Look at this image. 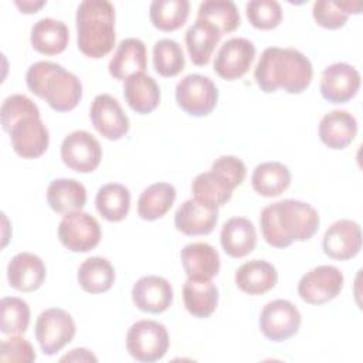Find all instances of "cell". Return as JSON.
Listing matches in <instances>:
<instances>
[{
	"label": "cell",
	"instance_id": "6da1fadb",
	"mask_svg": "<svg viewBox=\"0 0 363 363\" xmlns=\"http://www.w3.org/2000/svg\"><path fill=\"white\" fill-rule=\"evenodd\" d=\"M261 233L267 244L286 248L294 241H306L319 228V214L308 203L285 199L262 208Z\"/></svg>",
	"mask_w": 363,
	"mask_h": 363
},
{
	"label": "cell",
	"instance_id": "7a4b0ae2",
	"mask_svg": "<svg viewBox=\"0 0 363 363\" xmlns=\"http://www.w3.org/2000/svg\"><path fill=\"white\" fill-rule=\"evenodd\" d=\"M312 77L309 58L296 48L268 47L262 51L254 69L257 85L267 94L279 88L288 94H302L309 86Z\"/></svg>",
	"mask_w": 363,
	"mask_h": 363
},
{
	"label": "cell",
	"instance_id": "3957f363",
	"mask_svg": "<svg viewBox=\"0 0 363 363\" xmlns=\"http://www.w3.org/2000/svg\"><path fill=\"white\" fill-rule=\"evenodd\" d=\"M79 51L89 58H104L115 45V7L108 0H85L75 16Z\"/></svg>",
	"mask_w": 363,
	"mask_h": 363
},
{
	"label": "cell",
	"instance_id": "277c9868",
	"mask_svg": "<svg viewBox=\"0 0 363 363\" xmlns=\"http://www.w3.org/2000/svg\"><path fill=\"white\" fill-rule=\"evenodd\" d=\"M28 89L57 112L72 111L82 98V84L77 75L51 61L33 64L26 74Z\"/></svg>",
	"mask_w": 363,
	"mask_h": 363
},
{
	"label": "cell",
	"instance_id": "5b68a950",
	"mask_svg": "<svg viewBox=\"0 0 363 363\" xmlns=\"http://www.w3.org/2000/svg\"><path fill=\"white\" fill-rule=\"evenodd\" d=\"M126 349L138 362H157L169 349V333L166 328L156 320H138L126 333Z\"/></svg>",
	"mask_w": 363,
	"mask_h": 363
},
{
	"label": "cell",
	"instance_id": "8992f818",
	"mask_svg": "<svg viewBox=\"0 0 363 363\" xmlns=\"http://www.w3.org/2000/svg\"><path fill=\"white\" fill-rule=\"evenodd\" d=\"M72 316L60 308L43 311L35 320V339L44 354L52 356L67 346L75 336Z\"/></svg>",
	"mask_w": 363,
	"mask_h": 363
},
{
	"label": "cell",
	"instance_id": "52a82bcc",
	"mask_svg": "<svg viewBox=\"0 0 363 363\" xmlns=\"http://www.w3.org/2000/svg\"><path fill=\"white\" fill-rule=\"evenodd\" d=\"M177 105L191 116H207L218 101L216 84L201 74H189L176 85Z\"/></svg>",
	"mask_w": 363,
	"mask_h": 363
},
{
	"label": "cell",
	"instance_id": "ba28073f",
	"mask_svg": "<svg viewBox=\"0 0 363 363\" xmlns=\"http://www.w3.org/2000/svg\"><path fill=\"white\" fill-rule=\"evenodd\" d=\"M101 225L95 217L84 211L67 213L58 225L61 244L74 252H88L101 241Z\"/></svg>",
	"mask_w": 363,
	"mask_h": 363
},
{
	"label": "cell",
	"instance_id": "9c48e42d",
	"mask_svg": "<svg viewBox=\"0 0 363 363\" xmlns=\"http://www.w3.org/2000/svg\"><path fill=\"white\" fill-rule=\"evenodd\" d=\"M343 274L333 265H319L308 271L298 282V295L311 305L335 299L343 288Z\"/></svg>",
	"mask_w": 363,
	"mask_h": 363
},
{
	"label": "cell",
	"instance_id": "30bf717a",
	"mask_svg": "<svg viewBox=\"0 0 363 363\" xmlns=\"http://www.w3.org/2000/svg\"><path fill=\"white\" fill-rule=\"evenodd\" d=\"M61 159L65 166L78 173H91L101 163L102 147L92 133L74 130L61 143Z\"/></svg>",
	"mask_w": 363,
	"mask_h": 363
},
{
	"label": "cell",
	"instance_id": "8fae6325",
	"mask_svg": "<svg viewBox=\"0 0 363 363\" xmlns=\"http://www.w3.org/2000/svg\"><path fill=\"white\" fill-rule=\"evenodd\" d=\"M299 326L301 313L298 308L286 299L271 301L261 311L259 329L268 340H286L296 335Z\"/></svg>",
	"mask_w": 363,
	"mask_h": 363
},
{
	"label": "cell",
	"instance_id": "7c38bea8",
	"mask_svg": "<svg viewBox=\"0 0 363 363\" xmlns=\"http://www.w3.org/2000/svg\"><path fill=\"white\" fill-rule=\"evenodd\" d=\"M9 135L13 150L24 159L40 157L48 149L50 135L40 115H27L18 119Z\"/></svg>",
	"mask_w": 363,
	"mask_h": 363
},
{
	"label": "cell",
	"instance_id": "4fadbf2b",
	"mask_svg": "<svg viewBox=\"0 0 363 363\" xmlns=\"http://www.w3.org/2000/svg\"><path fill=\"white\" fill-rule=\"evenodd\" d=\"M254 57L255 45L252 41L242 37L230 38L221 45L216 55L214 71L223 79H238L248 72Z\"/></svg>",
	"mask_w": 363,
	"mask_h": 363
},
{
	"label": "cell",
	"instance_id": "5bb4252c",
	"mask_svg": "<svg viewBox=\"0 0 363 363\" xmlns=\"http://www.w3.org/2000/svg\"><path fill=\"white\" fill-rule=\"evenodd\" d=\"M360 88L359 71L346 62L328 65L320 77V95L332 104H345L356 96Z\"/></svg>",
	"mask_w": 363,
	"mask_h": 363
},
{
	"label": "cell",
	"instance_id": "9a60e30c",
	"mask_svg": "<svg viewBox=\"0 0 363 363\" xmlns=\"http://www.w3.org/2000/svg\"><path fill=\"white\" fill-rule=\"evenodd\" d=\"M89 118L94 128L109 140H119L129 130V119L119 102L109 94H99L94 98Z\"/></svg>",
	"mask_w": 363,
	"mask_h": 363
},
{
	"label": "cell",
	"instance_id": "2e32d148",
	"mask_svg": "<svg viewBox=\"0 0 363 363\" xmlns=\"http://www.w3.org/2000/svg\"><path fill=\"white\" fill-rule=\"evenodd\" d=\"M322 247L329 258L345 261L356 257L362 248L360 225L352 220H337L325 233Z\"/></svg>",
	"mask_w": 363,
	"mask_h": 363
},
{
	"label": "cell",
	"instance_id": "e0dca14e",
	"mask_svg": "<svg viewBox=\"0 0 363 363\" xmlns=\"http://www.w3.org/2000/svg\"><path fill=\"white\" fill-rule=\"evenodd\" d=\"M132 301L143 312L162 313L172 305L173 289L167 279L157 275H146L133 285Z\"/></svg>",
	"mask_w": 363,
	"mask_h": 363
},
{
	"label": "cell",
	"instance_id": "ac0fdd59",
	"mask_svg": "<svg viewBox=\"0 0 363 363\" xmlns=\"http://www.w3.org/2000/svg\"><path fill=\"white\" fill-rule=\"evenodd\" d=\"M218 220V210L189 199L180 204L174 213V227L186 235H206L210 234Z\"/></svg>",
	"mask_w": 363,
	"mask_h": 363
},
{
	"label": "cell",
	"instance_id": "d6986e66",
	"mask_svg": "<svg viewBox=\"0 0 363 363\" xmlns=\"http://www.w3.org/2000/svg\"><path fill=\"white\" fill-rule=\"evenodd\" d=\"M183 269L189 279L210 281L220 271V255L207 242H190L180 251Z\"/></svg>",
	"mask_w": 363,
	"mask_h": 363
},
{
	"label": "cell",
	"instance_id": "ffe728a7",
	"mask_svg": "<svg viewBox=\"0 0 363 363\" xmlns=\"http://www.w3.org/2000/svg\"><path fill=\"white\" fill-rule=\"evenodd\" d=\"M43 259L31 252L16 254L7 265V279L11 288L20 292L37 291L45 279Z\"/></svg>",
	"mask_w": 363,
	"mask_h": 363
},
{
	"label": "cell",
	"instance_id": "44dd1931",
	"mask_svg": "<svg viewBox=\"0 0 363 363\" xmlns=\"http://www.w3.org/2000/svg\"><path fill=\"white\" fill-rule=\"evenodd\" d=\"M357 133L356 118L347 111H330L319 122V138L330 149L347 147Z\"/></svg>",
	"mask_w": 363,
	"mask_h": 363
},
{
	"label": "cell",
	"instance_id": "7402d4cb",
	"mask_svg": "<svg viewBox=\"0 0 363 363\" xmlns=\"http://www.w3.org/2000/svg\"><path fill=\"white\" fill-rule=\"evenodd\" d=\"M220 241L224 252L233 258H242L251 254L257 244V231L245 217H231L221 228Z\"/></svg>",
	"mask_w": 363,
	"mask_h": 363
},
{
	"label": "cell",
	"instance_id": "603a6c76",
	"mask_svg": "<svg viewBox=\"0 0 363 363\" xmlns=\"http://www.w3.org/2000/svg\"><path fill=\"white\" fill-rule=\"evenodd\" d=\"M147 67L146 45L139 38H125L118 44L108 69L115 79H126L128 77L143 72Z\"/></svg>",
	"mask_w": 363,
	"mask_h": 363
},
{
	"label": "cell",
	"instance_id": "cb8c5ba5",
	"mask_svg": "<svg viewBox=\"0 0 363 363\" xmlns=\"http://www.w3.org/2000/svg\"><path fill=\"white\" fill-rule=\"evenodd\" d=\"M234 189L235 184L216 169L197 174L191 183L193 199L216 208L231 199Z\"/></svg>",
	"mask_w": 363,
	"mask_h": 363
},
{
	"label": "cell",
	"instance_id": "d4e9b609",
	"mask_svg": "<svg viewBox=\"0 0 363 363\" xmlns=\"http://www.w3.org/2000/svg\"><path fill=\"white\" fill-rule=\"evenodd\" d=\"M123 96L132 111L145 115L159 106L160 88L150 75L138 72L125 79Z\"/></svg>",
	"mask_w": 363,
	"mask_h": 363
},
{
	"label": "cell",
	"instance_id": "484cf974",
	"mask_svg": "<svg viewBox=\"0 0 363 363\" xmlns=\"http://www.w3.org/2000/svg\"><path fill=\"white\" fill-rule=\"evenodd\" d=\"M278 282V272L265 259H251L235 271V285L248 295H262Z\"/></svg>",
	"mask_w": 363,
	"mask_h": 363
},
{
	"label": "cell",
	"instance_id": "4316f807",
	"mask_svg": "<svg viewBox=\"0 0 363 363\" xmlns=\"http://www.w3.org/2000/svg\"><path fill=\"white\" fill-rule=\"evenodd\" d=\"M221 35L223 34L214 24L197 18L194 24L189 27L184 37L191 62L199 67L207 65Z\"/></svg>",
	"mask_w": 363,
	"mask_h": 363
},
{
	"label": "cell",
	"instance_id": "83f0119b",
	"mask_svg": "<svg viewBox=\"0 0 363 363\" xmlns=\"http://www.w3.org/2000/svg\"><path fill=\"white\" fill-rule=\"evenodd\" d=\"M30 41L33 48L40 54L57 55L67 48L69 31L64 21L45 17L34 23Z\"/></svg>",
	"mask_w": 363,
	"mask_h": 363
},
{
	"label": "cell",
	"instance_id": "f1b7e54d",
	"mask_svg": "<svg viewBox=\"0 0 363 363\" xmlns=\"http://www.w3.org/2000/svg\"><path fill=\"white\" fill-rule=\"evenodd\" d=\"M47 201L60 214L79 211L86 203V190L74 179H55L47 189Z\"/></svg>",
	"mask_w": 363,
	"mask_h": 363
},
{
	"label": "cell",
	"instance_id": "f546056e",
	"mask_svg": "<svg viewBox=\"0 0 363 363\" xmlns=\"http://www.w3.org/2000/svg\"><path fill=\"white\" fill-rule=\"evenodd\" d=\"M291 184L289 169L279 162L259 163L251 176L252 189L264 197H277Z\"/></svg>",
	"mask_w": 363,
	"mask_h": 363
},
{
	"label": "cell",
	"instance_id": "4dcf8cb0",
	"mask_svg": "<svg viewBox=\"0 0 363 363\" xmlns=\"http://www.w3.org/2000/svg\"><path fill=\"white\" fill-rule=\"evenodd\" d=\"M183 302L189 313L204 319L213 315L218 303V289L210 281H186L183 286Z\"/></svg>",
	"mask_w": 363,
	"mask_h": 363
},
{
	"label": "cell",
	"instance_id": "1f68e13d",
	"mask_svg": "<svg viewBox=\"0 0 363 363\" xmlns=\"http://www.w3.org/2000/svg\"><path fill=\"white\" fill-rule=\"evenodd\" d=\"M176 200V189L170 183H155L146 187L138 200V214L140 218L153 221L163 217Z\"/></svg>",
	"mask_w": 363,
	"mask_h": 363
},
{
	"label": "cell",
	"instance_id": "d6a6232c",
	"mask_svg": "<svg viewBox=\"0 0 363 363\" xmlns=\"http://www.w3.org/2000/svg\"><path fill=\"white\" fill-rule=\"evenodd\" d=\"M78 284L88 294H102L112 288L115 269L104 257L86 258L78 268Z\"/></svg>",
	"mask_w": 363,
	"mask_h": 363
},
{
	"label": "cell",
	"instance_id": "836d02e7",
	"mask_svg": "<svg viewBox=\"0 0 363 363\" xmlns=\"http://www.w3.org/2000/svg\"><path fill=\"white\" fill-rule=\"evenodd\" d=\"M96 211L108 221H122L130 207V193L119 183L104 184L95 197Z\"/></svg>",
	"mask_w": 363,
	"mask_h": 363
},
{
	"label": "cell",
	"instance_id": "e575fe53",
	"mask_svg": "<svg viewBox=\"0 0 363 363\" xmlns=\"http://www.w3.org/2000/svg\"><path fill=\"white\" fill-rule=\"evenodd\" d=\"M190 11L187 0H155L149 7L152 24L160 31H174L184 26Z\"/></svg>",
	"mask_w": 363,
	"mask_h": 363
},
{
	"label": "cell",
	"instance_id": "d590c367",
	"mask_svg": "<svg viewBox=\"0 0 363 363\" xmlns=\"http://www.w3.org/2000/svg\"><path fill=\"white\" fill-rule=\"evenodd\" d=\"M362 10L360 1H333L318 0L313 3L312 16L315 21L328 30H336L347 23L349 14H359Z\"/></svg>",
	"mask_w": 363,
	"mask_h": 363
},
{
	"label": "cell",
	"instance_id": "8d00e7d4",
	"mask_svg": "<svg viewBox=\"0 0 363 363\" xmlns=\"http://www.w3.org/2000/svg\"><path fill=\"white\" fill-rule=\"evenodd\" d=\"M197 18L214 24L221 34L233 33L241 23L237 6L230 0H206L200 4Z\"/></svg>",
	"mask_w": 363,
	"mask_h": 363
},
{
	"label": "cell",
	"instance_id": "74e56055",
	"mask_svg": "<svg viewBox=\"0 0 363 363\" xmlns=\"http://www.w3.org/2000/svg\"><path fill=\"white\" fill-rule=\"evenodd\" d=\"M186 60L182 47L170 38H162L153 45V68L164 77H176L184 69Z\"/></svg>",
	"mask_w": 363,
	"mask_h": 363
},
{
	"label": "cell",
	"instance_id": "f35d334b",
	"mask_svg": "<svg viewBox=\"0 0 363 363\" xmlns=\"http://www.w3.org/2000/svg\"><path fill=\"white\" fill-rule=\"evenodd\" d=\"M30 323V308L26 301L6 296L0 301V329L4 335L24 333Z\"/></svg>",
	"mask_w": 363,
	"mask_h": 363
},
{
	"label": "cell",
	"instance_id": "ab89813d",
	"mask_svg": "<svg viewBox=\"0 0 363 363\" xmlns=\"http://www.w3.org/2000/svg\"><path fill=\"white\" fill-rule=\"evenodd\" d=\"M245 14L252 27L272 30L282 20V9L275 0H251L245 6Z\"/></svg>",
	"mask_w": 363,
	"mask_h": 363
},
{
	"label": "cell",
	"instance_id": "60d3db41",
	"mask_svg": "<svg viewBox=\"0 0 363 363\" xmlns=\"http://www.w3.org/2000/svg\"><path fill=\"white\" fill-rule=\"evenodd\" d=\"M27 115H40L38 106L26 95L14 94L7 96L0 109V119L1 128L4 132H10L11 126L21 118Z\"/></svg>",
	"mask_w": 363,
	"mask_h": 363
},
{
	"label": "cell",
	"instance_id": "b9f144b4",
	"mask_svg": "<svg viewBox=\"0 0 363 363\" xmlns=\"http://www.w3.org/2000/svg\"><path fill=\"white\" fill-rule=\"evenodd\" d=\"M0 360L31 363L35 360V352L27 339L21 336H11L0 345Z\"/></svg>",
	"mask_w": 363,
	"mask_h": 363
},
{
	"label": "cell",
	"instance_id": "7bdbcfd3",
	"mask_svg": "<svg viewBox=\"0 0 363 363\" xmlns=\"http://www.w3.org/2000/svg\"><path fill=\"white\" fill-rule=\"evenodd\" d=\"M211 169H216L221 172L224 176H227L235 184V187H238L247 176V169L244 162L237 156H231V155H224L216 159L211 164Z\"/></svg>",
	"mask_w": 363,
	"mask_h": 363
},
{
	"label": "cell",
	"instance_id": "ee69618b",
	"mask_svg": "<svg viewBox=\"0 0 363 363\" xmlns=\"http://www.w3.org/2000/svg\"><path fill=\"white\" fill-rule=\"evenodd\" d=\"M61 362H96V357L84 347L72 349L68 354L61 357Z\"/></svg>",
	"mask_w": 363,
	"mask_h": 363
},
{
	"label": "cell",
	"instance_id": "f6af8a7d",
	"mask_svg": "<svg viewBox=\"0 0 363 363\" xmlns=\"http://www.w3.org/2000/svg\"><path fill=\"white\" fill-rule=\"evenodd\" d=\"M14 4L20 9L21 13L24 14H33V13H37L43 6H45V1L44 0H40V1H33V0H23V1H14Z\"/></svg>",
	"mask_w": 363,
	"mask_h": 363
}]
</instances>
